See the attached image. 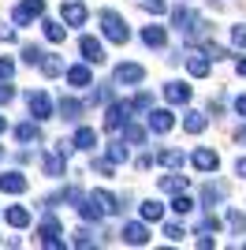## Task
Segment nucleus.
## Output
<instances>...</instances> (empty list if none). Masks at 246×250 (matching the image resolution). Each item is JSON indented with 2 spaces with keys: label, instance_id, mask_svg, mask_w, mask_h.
<instances>
[{
  "label": "nucleus",
  "instance_id": "16",
  "mask_svg": "<svg viewBox=\"0 0 246 250\" xmlns=\"http://www.w3.org/2000/svg\"><path fill=\"white\" fill-rule=\"evenodd\" d=\"M41 168H45V176H63V172H67V157L60 153V149H52V153H45L41 157Z\"/></svg>",
  "mask_w": 246,
  "mask_h": 250
},
{
  "label": "nucleus",
  "instance_id": "39",
  "mask_svg": "<svg viewBox=\"0 0 246 250\" xmlns=\"http://www.w3.org/2000/svg\"><path fill=\"white\" fill-rule=\"evenodd\" d=\"M93 168L101 172V176H112V168H116V161L112 157H93Z\"/></svg>",
  "mask_w": 246,
  "mask_h": 250
},
{
  "label": "nucleus",
  "instance_id": "19",
  "mask_svg": "<svg viewBox=\"0 0 246 250\" xmlns=\"http://www.w3.org/2000/svg\"><path fill=\"white\" fill-rule=\"evenodd\" d=\"M41 30H45V38H49L52 45H63V38H67V22H56V19H41Z\"/></svg>",
  "mask_w": 246,
  "mask_h": 250
},
{
  "label": "nucleus",
  "instance_id": "28",
  "mask_svg": "<svg viewBox=\"0 0 246 250\" xmlns=\"http://www.w3.org/2000/svg\"><path fill=\"white\" fill-rule=\"evenodd\" d=\"M123 142H127V146H142L145 142V127H138V124L127 120V124H123Z\"/></svg>",
  "mask_w": 246,
  "mask_h": 250
},
{
  "label": "nucleus",
  "instance_id": "8",
  "mask_svg": "<svg viewBox=\"0 0 246 250\" xmlns=\"http://www.w3.org/2000/svg\"><path fill=\"white\" fill-rule=\"evenodd\" d=\"M145 127L153 131V135H168L175 127V116L168 112V108H149V116H145Z\"/></svg>",
  "mask_w": 246,
  "mask_h": 250
},
{
  "label": "nucleus",
  "instance_id": "11",
  "mask_svg": "<svg viewBox=\"0 0 246 250\" xmlns=\"http://www.w3.org/2000/svg\"><path fill=\"white\" fill-rule=\"evenodd\" d=\"M112 79H116L120 86H138V83L145 79V67H142V63H120Z\"/></svg>",
  "mask_w": 246,
  "mask_h": 250
},
{
  "label": "nucleus",
  "instance_id": "4",
  "mask_svg": "<svg viewBox=\"0 0 246 250\" xmlns=\"http://www.w3.org/2000/svg\"><path fill=\"white\" fill-rule=\"evenodd\" d=\"M131 112H134L131 101H112L104 108V127H108V131H123V124L131 120Z\"/></svg>",
  "mask_w": 246,
  "mask_h": 250
},
{
  "label": "nucleus",
  "instance_id": "48",
  "mask_svg": "<svg viewBox=\"0 0 246 250\" xmlns=\"http://www.w3.org/2000/svg\"><path fill=\"white\" fill-rule=\"evenodd\" d=\"M205 52H209L213 60H224V56H227V49H220V45H209V49H205Z\"/></svg>",
  "mask_w": 246,
  "mask_h": 250
},
{
  "label": "nucleus",
  "instance_id": "18",
  "mask_svg": "<svg viewBox=\"0 0 246 250\" xmlns=\"http://www.w3.org/2000/svg\"><path fill=\"white\" fill-rule=\"evenodd\" d=\"M205 127H209V116H205V112H198V108H186V112H183V131L202 135Z\"/></svg>",
  "mask_w": 246,
  "mask_h": 250
},
{
  "label": "nucleus",
  "instance_id": "32",
  "mask_svg": "<svg viewBox=\"0 0 246 250\" xmlns=\"http://www.w3.org/2000/svg\"><path fill=\"white\" fill-rule=\"evenodd\" d=\"M41 60H45V49H41V45H22V63L41 67Z\"/></svg>",
  "mask_w": 246,
  "mask_h": 250
},
{
  "label": "nucleus",
  "instance_id": "43",
  "mask_svg": "<svg viewBox=\"0 0 246 250\" xmlns=\"http://www.w3.org/2000/svg\"><path fill=\"white\" fill-rule=\"evenodd\" d=\"M231 45H235V49H246V26H231Z\"/></svg>",
  "mask_w": 246,
  "mask_h": 250
},
{
  "label": "nucleus",
  "instance_id": "38",
  "mask_svg": "<svg viewBox=\"0 0 246 250\" xmlns=\"http://www.w3.org/2000/svg\"><path fill=\"white\" fill-rule=\"evenodd\" d=\"M82 198H86V194H82L79 187H63V190H60V202H71V206H79Z\"/></svg>",
  "mask_w": 246,
  "mask_h": 250
},
{
  "label": "nucleus",
  "instance_id": "36",
  "mask_svg": "<svg viewBox=\"0 0 246 250\" xmlns=\"http://www.w3.org/2000/svg\"><path fill=\"white\" fill-rule=\"evenodd\" d=\"M164 235H168V239H172V243H183L186 228H183V224H179V220H168V224H164Z\"/></svg>",
  "mask_w": 246,
  "mask_h": 250
},
{
  "label": "nucleus",
  "instance_id": "50",
  "mask_svg": "<svg viewBox=\"0 0 246 250\" xmlns=\"http://www.w3.org/2000/svg\"><path fill=\"white\" fill-rule=\"evenodd\" d=\"M235 112L246 120V94H239V97H235Z\"/></svg>",
  "mask_w": 246,
  "mask_h": 250
},
{
  "label": "nucleus",
  "instance_id": "23",
  "mask_svg": "<svg viewBox=\"0 0 246 250\" xmlns=\"http://www.w3.org/2000/svg\"><path fill=\"white\" fill-rule=\"evenodd\" d=\"M15 138H19L22 146L38 142V138H41V127H38V120H26V124H19V127H15Z\"/></svg>",
  "mask_w": 246,
  "mask_h": 250
},
{
  "label": "nucleus",
  "instance_id": "1",
  "mask_svg": "<svg viewBox=\"0 0 246 250\" xmlns=\"http://www.w3.org/2000/svg\"><path fill=\"white\" fill-rule=\"evenodd\" d=\"M101 34L116 45L131 42V26H127V19H123L120 11H101Z\"/></svg>",
  "mask_w": 246,
  "mask_h": 250
},
{
  "label": "nucleus",
  "instance_id": "5",
  "mask_svg": "<svg viewBox=\"0 0 246 250\" xmlns=\"http://www.w3.org/2000/svg\"><path fill=\"white\" fill-rule=\"evenodd\" d=\"M26 104H30V116L34 120H52V101H49V94H45V90H30V94H26Z\"/></svg>",
  "mask_w": 246,
  "mask_h": 250
},
{
  "label": "nucleus",
  "instance_id": "34",
  "mask_svg": "<svg viewBox=\"0 0 246 250\" xmlns=\"http://www.w3.org/2000/svg\"><path fill=\"white\" fill-rule=\"evenodd\" d=\"M157 165L179 168V165H183V153H179V149H161V153H157Z\"/></svg>",
  "mask_w": 246,
  "mask_h": 250
},
{
  "label": "nucleus",
  "instance_id": "6",
  "mask_svg": "<svg viewBox=\"0 0 246 250\" xmlns=\"http://www.w3.org/2000/svg\"><path fill=\"white\" fill-rule=\"evenodd\" d=\"M190 165H194L198 172H205V176H213L216 168H220V153H216V149H209V146H202V149H194V153H190Z\"/></svg>",
  "mask_w": 246,
  "mask_h": 250
},
{
  "label": "nucleus",
  "instance_id": "41",
  "mask_svg": "<svg viewBox=\"0 0 246 250\" xmlns=\"http://www.w3.org/2000/svg\"><path fill=\"white\" fill-rule=\"evenodd\" d=\"M142 8L149 11V15H164V11H168V0H142Z\"/></svg>",
  "mask_w": 246,
  "mask_h": 250
},
{
  "label": "nucleus",
  "instance_id": "21",
  "mask_svg": "<svg viewBox=\"0 0 246 250\" xmlns=\"http://www.w3.org/2000/svg\"><path fill=\"white\" fill-rule=\"evenodd\" d=\"M164 42H168V34H164V26H142V45H149V49H164Z\"/></svg>",
  "mask_w": 246,
  "mask_h": 250
},
{
  "label": "nucleus",
  "instance_id": "9",
  "mask_svg": "<svg viewBox=\"0 0 246 250\" xmlns=\"http://www.w3.org/2000/svg\"><path fill=\"white\" fill-rule=\"evenodd\" d=\"M38 239H41V247H49V250H63V228L56 220H45L38 228Z\"/></svg>",
  "mask_w": 246,
  "mask_h": 250
},
{
  "label": "nucleus",
  "instance_id": "54",
  "mask_svg": "<svg viewBox=\"0 0 246 250\" xmlns=\"http://www.w3.org/2000/svg\"><path fill=\"white\" fill-rule=\"evenodd\" d=\"M4 131H8V120H4V116H0V135H4Z\"/></svg>",
  "mask_w": 246,
  "mask_h": 250
},
{
  "label": "nucleus",
  "instance_id": "29",
  "mask_svg": "<svg viewBox=\"0 0 246 250\" xmlns=\"http://www.w3.org/2000/svg\"><path fill=\"white\" fill-rule=\"evenodd\" d=\"M41 71L49 75V79H56V75H63V60L56 56V52H45V60H41Z\"/></svg>",
  "mask_w": 246,
  "mask_h": 250
},
{
  "label": "nucleus",
  "instance_id": "37",
  "mask_svg": "<svg viewBox=\"0 0 246 250\" xmlns=\"http://www.w3.org/2000/svg\"><path fill=\"white\" fill-rule=\"evenodd\" d=\"M227 224H231L239 235H246V213H239V209H227Z\"/></svg>",
  "mask_w": 246,
  "mask_h": 250
},
{
  "label": "nucleus",
  "instance_id": "22",
  "mask_svg": "<svg viewBox=\"0 0 246 250\" xmlns=\"http://www.w3.org/2000/svg\"><path fill=\"white\" fill-rule=\"evenodd\" d=\"M4 220H8L11 228H26V224H30V209L26 206H8L4 209Z\"/></svg>",
  "mask_w": 246,
  "mask_h": 250
},
{
  "label": "nucleus",
  "instance_id": "26",
  "mask_svg": "<svg viewBox=\"0 0 246 250\" xmlns=\"http://www.w3.org/2000/svg\"><path fill=\"white\" fill-rule=\"evenodd\" d=\"M71 142H75V149H93L97 146V131H93V127H79Z\"/></svg>",
  "mask_w": 246,
  "mask_h": 250
},
{
  "label": "nucleus",
  "instance_id": "7",
  "mask_svg": "<svg viewBox=\"0 0 246 250\" xmlns=\"http://www.w3.org/2000/svg\"><path fill=\"white\" fill-rule=\"evenodd\" d=\"M120 239L127 243V247H145V243H149V228H145V220H131V224H123Z\"/></svg>",
  "mask_w": 246,
  "mask_h": 250
},
{
  "label": "nucleus",
  "instance_id": "35",
  "mask_svg": "<svg viewBox=\"0 0 246 250\" xmlns=\"http://www.w3.org/2000/svg\"><path fill=\"white\" fill-rule=\"evenodd\" d=\"M224 198V187H220V183H205L202 187V202L205 206H213V202H220Z\"/></svg>",
  "mask_w": 246,
  "mask_h": 250
},
{
  "label": "nucleus",
  "instance_id": "14",
  "mask_svg": "<svg viewBox=\"0 0 246 250\" xmlns=\"http://www.w3.org/2000/svg\"><path fill=\"white\" fill-rule=\"evenodd\" d=\"M26 187H30V179L22 176V172H4L0 176V190L4 194H26Z\"/></svg>",
  "mask_w": 246,
  "mask_h": 250
},
{
  "label": "nucleus",
  "instance_id": "40",
  "mask_svg": "<svg viewBox=\"0 0 246 250\" xmlns=\"http://www.w3.org/2000/svg\"><path fill=\"white\" fill-rule=\"evenodd\" d=\"M11 75H15V60H11V56H0V83H8Z\"/></svg>",
  "mask_w": 246,
  "mask_h": 250
},
{
  "label": "nucleus",
  "instance_id": "27",
  "mask_svg": "<svg viewBox=\"0 0 246 250\" xmlns=\"http://www.w3.org/2000/svg\"><path fill=\"white\" fill-rule=\"evenodd\" d=\"M161 190H168V194H179V190H186V176H179V172H168V176H161Z\"/></svg>",
  "mask_w": 246,
  "mask_h": 250
},
{
  "label": "nucleus",
  "instance_id": "33",
  "mask_svg": "<svg viewBox=\"0 0 246 250\" xmlns=\"http://www.w3.org/2000/svg\"><path fill=\"white\" fill-rule=\"evenodd\" d=\"M108 157H112L116 165H127V161H131V149H127V142H112V146H108Z\"/></svg>",
  "mask_w": 246,
  "mask_h": 250
},
{
  "label": "nucleus",
  "instance_id": "30",
  "mask_svg": "<svg viewBox=\"0 0 246 250\" xmlns=\"http://www.w3.org/2000/svg\"><path fill=\"white\" fill-rule=\"evenodd\" d=\"M93 198L104 206V213H120V209H123V206H120V198H116L112 190H101V187H97V190H93Z\"/></svg>",
  "mask_w": 246,
  "mask_h": 250
},
{
  "label": "nucleus",
  "instance_id": "17",
  "mask_svg": "<svg viewBox=\"0 0 246 250\" xmlns=\"http://www.w3.org/2000/svg\"><path fill=\"white\" fill-rule=\"evenodd\" d=\"M190 94H194V90H190L186 83H164V101L168 104H186Z\"/></svg>",
  "mask_w": 246,
  "mask_h": 250
},
{
  "label": "nucleus",
  "instance_id": "25",
  "mask_svg": "<svg viewBox=\"0 0 246 250\" xmlns=\"http://www.w3.org/2000/svg\"><path fill=\"white\" fill-rule=\"evenodd\" d=\"M56 108H60V116H63V120H71V124L82 116V101H79V97H60Z\"/></svg>",
  "mask_w": 246,
  "mask_h": 250
},
{
  "label": "nucleus",
  "instance_id": "31",
  "mask_svg": "<svg viewBox=\"0 0 246 250\" xmlns=\"http://www.w3.org/2000/svg\"><path fill=\"white\" fill-rule=\"evenodd\" d=\"M172 209H175V213H179V217H186V213H194V198H190V194H186V190H179V194H175V198H172Z\"/></svg>",
  "mask_w": 246,
  "mask_h": 250
},
{
  "label": "nucleus",
  "instance_id": "2",
  "mask_svg": "<svg viewBox=\"0 0 246 250\" xmlns=\"http://www.w3.org/2000/svg\"><path fill=\"white\" fill-rule=\"evenodd\" d=\"M11 19H15V26H30V22L45 19V0H19Z\"/></svg>",
  "mask_w": 246,
  "mask_h": 250
},
{
  "label": "nucleus",
  "instance_id": "51",
  "mask_svg": "<svg viewBox=\"0 0 246 250\" xmlns=\"http://www.w3.org/2000/svg\"><path fill=\"white\" fill-rule=\"evenodd\" d=\"M235 172H239V176L246 179V157H239V161H235Z\"/></svg>",
  "mask_w": 246,
  "mask_h": 250
},
{
  "label": "nucleus",
  "instance_id": "47",
  "mask_svg": "<svg viewBox=\"0 0 246 250\" xmlns=\"http://www.w3.org/2000/svg\"><path fill=\"white\" fill-rule=\"evenodd\" d=\"M11 97H15V86H11V79H8V83L0 86V104H8Z\"/></svg>",
  "mask_w": 246,
  "mask_h": 250
},
{
  "label": "nucleus",
  "instance_id": "52",
  "mask_svg": "<svg viewBox=\"0 0 246 250\" xmlns=\"http://www.w3.org/2000/svg\"><path fill=\"white\" fill-rule=\"evenodd\" d=\"M235 71H239V75L246 79V56H239V60H235Z\"/></svg>",
  "mask_w": 246,
  "mask_h": 250
},
{
  "label": "nucleus",
  "instance_id": "45",
  "mask_svg": "<svg viewBox=\"0 0 246 250\" xmlns=\"http://www.w3.org/2000/svg\"><path fill=\"white\" fill-rule=\"evenodd\" d=\"M15 38H19V34H15V26H0V45H11Z\"/></svg>",
  "mask_w": 246,
  "mask_h": 250
},
{
  "label": "nucleus",
  "instance_id": "13",
  "mask_svg": "<svg viewBox=\"0 0 246 250\" xmlns=\"http://www.w3.org/2000/svg\"><path fill=\"white\" fill-rule=\"evenodd\" d=\"M186 71L194 75V79H205V75L213 71V56L209 52H190L186 56Z\"/></svg>",
  "mask_w": 246,
  "mask_h": 250
},
{
  "label": "nucleus",
  "instance_id": "46",
  "mask_svg": "<svg viewBox=\"0 0 246 250\" xmlns=\"http://www.w3.org/2000/svg\"><path fill=\"white\" fill-rule=\"evenodd\" d=\"M75 247H82V250L93 247V235H90V231H75Z\"/></svg>",
  "mask_w": 246,
  "mask_h": 250
},
{
  "label": "nucleus",
  "instance_id": "10",
  "mask_svg": "<svg viewBox=\"0 0 246 250\" xmlns=\"http://www.w3.org/2000/svg\"><path fill=\"white\" fill-rule=\"evenodd\" d=\"M79 52L86 63H104V45L97 42V38H90V34H82L79 38Z\"/></svg>",
  "mask_w": 246,
  "mask_h": 250
},
{
  "label": "nucleus",
  "instance_id": "44",
  "mask_svg": "<svg viewBox=\"0 0 246 250\" xmlns=\"http://www.w3.org/2000/svg\"><path fill=\"white\" fill-rule=\"evenodd\" d=\"M198 231H213V235H216V231H220V220H216V217H202Z\"/></svg>",
  "mask_w": 246,
  "mask_h": 250
},
{
  "label": "nucleus",
  "instance_id": "49",
  "mask_svg": "<svg viewBox=\"0 0 246 250\" xmlns=\"http://www.w3.org/2000/svg\"><path fill=\"white\" fill-rule=\"evenodd\" d=\"M108 97H112V86H101V90L93 94V101H108Z\"/></svg>",
  "mask_w": 246,
  "mask_h": 250
},
{
  "label": "nucleus",
  "instance_id": "12",
  "mask_svg": "<svg viewBox=\"0 0 246 250\" xmlns=\"http://www.w3.org/2000/svg\"><path fill=\"white\" fill-rule=\"evenodd\" d=\"M60 19L67 22V26H82V22L90 19V8H86V4H79V0H67V4L60 8Z\"/></svg>",
  "mask_w": 246,
  "mask_h": 250
},
{
  "label": "nucleus",
  "instance_id": "53",
  "mask_svg": "<svg viewBox=\"0 0 246 250\" xmlns=\"http://www.w3.org/2000/svg\"><path fill=\"white\" fill-rule=\"evenodd\" d=\"M239 142H243V146H246V124L239 127Z\"/></svg>",
  "mask_w": 246,
  "mask_h": 250
},
{
  "label": "nucleus",
  "instance_id": "42",
  "mask_svg": "<svg viewBox=\"0 0 246 250\" xmlns=\"http://www.w3.org/2000/svg\"><path fill=\"white\" fill-rule=\"evenodd\" d=\"M131 104L138 108V112H149V108H153V97H149V94H134Z\"/></svg>",
  "mask_w": 246,
  "mask_h": 250
},
{
  "label": "nucleus",
  "instance_id": "24",
  "mask_svg": "<svg viewBox=\"0 0 246 250\" xmlns=\"http://www.w3.org/2000/svg\"><path fill=\"white\" fill-rule=\"evenodd\" d=\"M138 213H142V220L145 224H149V220H164V202H157V198H149V202H142V206H138Z\"/></svg>",
  "mask_w": 246,
  "mask_h": 250
},
{
  "label": "nucleus",
  "instance_id": "3",
  "mask_svg": "<svg viewBox=\"0 0 246 250\" xmlns=\"http://www.w3.org/2000/svg\"><path fill=\"white\" fill-rule=\"evenodd\" d=\"M172 26L179 34H202V15L198 11H190V8H172Z\"/></svg>",
  "mask_w": 246,
  "mask_h": 250
},
{
  "label": "nucleus",
  "instance_id": "15",
  "mask_svg": "<svg viewBox=\"0 0 246 250\" xmlns=\"http://www.w3.org/2000/svg\"><path fill=\"white\" fill-rule=\"evenodd\" d=\"M67 83L75 86V90H86V86H93V71H90V63H75V67H67Z\"/></svg>",
  "mask_w": 246,
  "mask_h": 250
},
{
  "label": "nucleus",
  "instance_id": "20",
  "mask_svg": "<svg viewBox=\"0 0 246 250\" xmlns=\"http://www.w3.org/2000/svg\"><path fill=\"white\" fill-rule=\"evenodd\" d=\"M79 213H82V220H93V224H97V220L104 217V206L90 194V198H82V202H79Z\"/></svg>",
  "mask_w": 246,
  "mask_h": 250
}]
</instances>
